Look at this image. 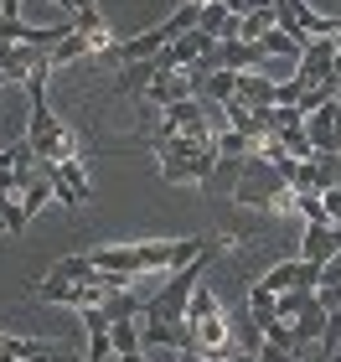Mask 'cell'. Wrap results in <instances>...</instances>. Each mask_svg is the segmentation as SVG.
Instances as JSON below:
<instances>
[{"label":"cell","mask_w":341,"mask_h":362,"mask_svg":"<svg viewBox=\"0 0 341 362\" xmlns=\"http://www.w3.org/2000/svg\"><path fill=\"white\" fill-rule=\"evenodd\" d=\"M207 243L202 238H166V243H119V249H93V269L104 274H150V269H186L191 259H202Z\"/></svg>","instance_id":"obj_1"},{"label":"cell","mask_w":341,"mask_h":362,"mask_svg":"<svg viewBox=\"0 0 341 362\" xmlns=\"http://www.w3.org/2000/svg\"><path fill=\"white\" fill-rule=\"evenodd\" d=\"M155 156H160V176L171 187H197L217 171V135L213 140H186V135H155Z\"/></svg>","instance_id":"obj_2"},{"label":"cell","mask_w":341,"mask_h":362,"mask_svg":"<svg viewBox=\"0 0 341 362\" xmlns=\"http://www.w3.org/2000/svg\"><path fill=\"white\" fill-rule=\"evenodd\" d=\"M238 207H295V192H289V181L269 166V160L249 156V166L238 171V192H233Z\"/></svg>","instance_id":"obj_3"},{"label":"cell","mask_w":341,"mask_h":362,"mask_svg":"<svg viewBox=\"0 0 341 362\" xmlns=\"http://www.w3.org/2000/svg\"><path fill=\"white\" fill-rule=\"evenodd\" d=\"M31 104V119H26V145L37 151V160H47V166H62V160H73V140L68 129H62V119L52 114V104L47 98H26Z\"/></svg>","instance_id":"obj_4"},{"label":"cell","mask_w":341,"mask_h":362,"mask_svg":"<svg viewBox=\"0 0 341 362\" xmlns=\"http://www.w3.org/2000/svg\"><path fill=\"white\" fill-rule=\"evenodd\" d=\"M93 279H99L93 259L88 254H68V259H57V269L37 285V300H47V295H57V290H73V285H93Z\"/></svg>","instance_id":"obj_5"},{"label":"cell","mask_w":341,"mask_h":362,"mask_svg":"<svg viewBox=\"0 0 341 362\" xmlns=\"http://www.w3.org/2000/svg\"><path fill=\"white\" fill-rule=\"evenodd\" d=\"M336 254H341V228L336 223H305V233H300V259L305 264L326 269Z\"/></svg>","instance_id":"obj_6"},{"label":"cell","mask_w":341,"mask_h":362,"mask_svg":"<svg viewBox=\"0 0 341 362\" xmlns=\"http://www.w3.org/2000/svg\"><path fill=\"white\" fill-rule=\"evenodd\" d=\"M336 42L341 37H316V42H305V52L295 62V73L305 78V83H326V78L336 73Z\"/></svg>","instance_id":"obj_7"},{"label":"cell","mask_w":341,"mask_h":362,"mask_svg":"<svg viewBox=\"0 0 341 362\" xmlns=\"http://www.w3.org/2000/svg\"><path fill=\"white\" fill-rule=\"evenodd\" d=\"M160 135H186V140H213V129H207V114L197 98H186V104H171L166 119H160Z\"/></svg>","instance_id":"obj_8"},{"label":"cell","mask_w":341,"mask_h":362,"mask_svg":"<svg viewBox=\"0 0 341 362\" xmlns=\"http://www.w3.org/2000/svg\"><path fill=\"white\" fill-rule=\"evenodd\" d=\"M171 47V37H166V26H150V31H140V37H129V42H119V47H109L119 62H155L160 52Z\"/></svg>","instance_id":"obj_9"},{"label":"cell","mask_w":341,"mask_h":362,"mask_svg":"<svg viewBox=\"0 0 341 362\" xmlns=\"http://www.w3.org/2000/svg\"><path fill=\"white\" fill-rule=\"evenodd\" d=\"M331 104H336V98H331ZM331 104H326V109H316L311 119H305V135H311V151H316V160H331V156H341V135H336Z\"/></svg>","instance_id":"obj_10"},{"label":"cell","mask_w":341,"mask_h":362,"mask_svg":"<svg viewBox=\"0 0 341 362\" xmlns=\"http://www.w3.org/2000/svg\"><path fill=\"white\" fill-rule=\"evenodd\" d=\"M83 52H109V37H93V31H68V37H62L52 52H47V62H52V68H68V62H78Z\"/></svg>","instance_id":"obj_11"},{"label":"cell","mask_w":341,"mask_h":362,"mask_svg":"<svg viewBox=\"0 0 341 362\" xmlns=\"http://www.w3.org/2000/svg\"><path fill=\"white\" fill-rule=\"evenodd\" d=\"M42 57H47L42 47H0V78H6V83H16V88H26V78L37 73Z\"/></svg>","instance_id":"obj_12"},{"label":"cell","mask_w":341,"mask_h":362,"mask_svg":"<svg viewBox=\"0 0 341 362\" xmlns=\"http://www.w3.org/2000/svg\"><path fill=\"white\" fill-rule=\"evenodd\" d=\"M145 98H150V104H160V109H171V104H186V98H197V83H191L186 73H160Z\"/></svg>","instance_id":"obj_13"},{"label":"cell","mask_w":341,"mask_h":362,"mask_svg":"<svg viewBox=\"0 0 341 362\" xmlns=\"http://www.w3.org/2000/svg\"><path fill=\"white\" fill-rule=\"evenodd\" d=\"M326 321H331V310L321 305V300H311L295 321H289V332H295V352H300V357H305V341H321V337H326Z\"/></svg>","instance_id":"obj_14"},{"label":"cell","mask_w":341,"mask_h":362,"mask_svg":"<svg viewBox=\"0 0 341 362\" xmlns=\"http://www.w3.org/2000/svg\"><path fill=\"white\" fill-rule=\"evenodd\" d=\"M217 57H222L227 73H258V62H264V47L233 37V42H217Z\"/></svg>","instance_id":"obj_15"},{"label":"cell","mask_w":341,"mask_h":362,"mask_svg":"<svg viewBox=\"0 0 341 362\" xmlns=\"http://www.w3.org/2000/svg\"><path fill=\"white\" fill-rule=\"evenodd\" d=\"M238 98L249 109H274L280 104V83L264 78V73H238Z\"/></svg>","instance_id":"obj_16"},{"label":"cell","mask_w":341,"mask_h":362,"mask_svg":"<svg viewBox=\"0 0 341 362\" xmlns=\"http://www.w3.org/2000/svg\"><path fill=\"white\" fill-rule=\"evenodd\" d=\"M83 326H88V362H104V357L114 352V341H109L114 321L104 316V305H88V310H83Z\"/></svg>","instance_id":"obj_17"},{"label":"cell","mask_w":341,"mask_h":362,"mask_svg":"<svg viewBox=\"0 0 341 362\" xmlns=\"http://www.w3.org/2000/svg\"><path fill=\"white\" fill-rule=\"evenodd\" d=\"M155 78H160V68H155V62H124V73L114 78V88H119V93H129V98H135V93L145 98Z\"/></svg>","instance_id":"obj_18"},{"label":"cell","mask_w":341,"mask_h":362,"mask_svg":"<svg viewBox=\"0 0 341 362\" xmlns=\"http://www.w3.org/2000/svg\"><path fill=\"white\" fill-rule=\"evenodd\" d=\"M249 321H253V332H269V326L280 321V295H269L264 285H253L249 290Z\"/></svg>","instance_id":"obj_19"},{"label":"cell","mask_w":341,"mask_h":362,"mask_svg":"<svg viewBox=\"0 0 341 362\" xmlns=\"http://www.w3.org/2000/svg\"><path fill=\"white\" fill-rule=\"evenodd\" d=\"M202 31L213 42H233L238 37V16H227L222 6H202Z\"/></svg>","instance_id":"obj_20"},{"label":"cell","mask_w":341,"mask_h":362,"mask_svg":"<svg viewBox=\"0 0 341 362\" xmlns=\"http://www.w3.org/2000/svg\"><path fill=\"white\" fill-rule=\"evenodd\" d=\"M140 310H145V300H140V295H129V290H114L104 300V316L109 321H140Z\"/></svg>","instance_id":"obj_21"},{"label":"cell","mask_w":341,"mask_h":362,"mask_svg":"<svg viewBox=\"0 0 341 362\" xmlns=\"http://www.w3.org/2000/svg\"><path fill=\"white\" fill-rule=\"evenodd\" d=\"M258 47H264V57H295V62H300V52H305V42H295L285 26L264 31V42H258Z\"/></svg>","instance_id":"obj_22"},{"label":"cell","mask_w":341,"mask_h":362,"mask_svg":"<svg viewBox=\"0 0 341 362\" xmlns=\"http://www.w3.org/2000/svg\"><path fill=\"white\" fill-rule=\"evenodd\" d=\"M16 357H21V362H78L73 352H62V347H47V341H31V337H21Z\"/></svg>","instance_id":"obj_23"},{"label":"cell","mask_w":341,"mask_h":362,"mask_svg":"<svg viewBox=\"0 0 341 362\" xmlns=\"http://www.w3.org/2000/svg\"><path fill=\"white\" fill-rule=\"evenodd\" d=\"M207 98H213V104L222 109V104H233L238 98V73H227V68H217L213 78H207V88H202Z\"/></svg>","instance_id":"obj_24"},{"label":"cell","mask_w":341,"mask_h":362,"mask_svg":"<svg viewBox=\"0 0 341 362\" xmlns=\"http://www.w3.org/2000/svg\"><path fill=\"white\" fill-rule=\"evenodd\" d=\"M253 151H258V145L249 135H238V129H222V135H217V156L222 160H249Z\"/></svg>","instance_id":"obj_25"},{"label":"cell","mask_w":341,"mask_h":362,"mask_svg":"<svg viewBox=\"0 0 341 362\" xmlns=\"http://www.w3.org/2000/svg\"><path fill=\"white\" fill-rule=\"evenodd\" d=\"M109 341H114V357H129V352H140V321H114Z\"/></svg>","instance_id":"obj_26"},{"label":"cell","mask_w":341,"mask_h":362,"mask_svg":"<svg viewBox=\"0 0 341 362\" xmlns=\"http://www.w3.org/2000/svg\"><path fill=\"white\" fill-rule=\"evenodd\" d=\"M47 202H52V181H47V176H37V181H31V187H26V197H21L26 218H31V212H42Z\"/></svg>","instance_id":"obj_27"},{"label":"cell","mask_w":341,"mask_h":362,"mask_svg":"<svg viewBox=\"0 0 341 362\" xmlns=\"http://www.w3.org/2000/svg\"><path fill=\"white\" fill-rule=\"evenodd\" d=\"M295 212L305 223H331L326 218V202H321V192H305V197H295Z\"/></svg>","instance_id":"obj_28"},{"label":"cell","mask_w":341,"mask_h":362,"mask_svg":"<svg viewBox=\"0 0 341 362\" xmlns=\"http://www.w3.org/2000/svg\"><path fill=\"white\" fill-rule=\"evenodd\" d=\"M26 207L21 202H6V207H0V228H6V233H26Z\"/></svg>","instance_id":"obj_29"},{"label":"cell","mask_w":341,"mask_h":362,"mask_svg":"<svg viewBox=\"0 0 341 362\" xmlns=\"http://www.w3.org/2000/svg\"><path fill=\"white\" fill-rule=\"evenodd\" d=\"M321 347H326L331 357L341 352V310H331V321H326V337H321Z\"/></svg>","instance_id":"obj_30"},{"label":"cell","mask_w":341,"mask_h":362,"mask_svg":"<svg viewBox=\"0 0 341 362\" xmlns=\"http://www.w3.org/2000/svg\"><path fill=\"white\" fill-rule=\"evenodd\" d=\"M321 202H326V218L341 223V187H326V192H321Z\"/></svg>","instance_id":"obj_31"},{"label":"cell","mask_w":341,"mask_h":362,"mask_svg":"<svg viewBox=\"0 0 341 362\" xmlns=\"http://www.w3.org/2000/svg\"><path fill=\"white\" fill-rule=\"evenodd\" d=\"M316 300L326 305V310H341V285H321V290H316Z\"/></svg>","instance_id":"obj_32"},{"label":"cell","mask_w":341,"mask_h":362,"mask_svg":"<svg viewBox=\"0 0 341 362\" xmlns=\"http://www.w3.org/2000/svg\"><path fill=\"white\" fill-rule=\"evenodd\" d=\"M253 357H258V362H295V357H289L285 347H274V341H264V347H258Z\"/></svg>","instance_id":"obj_33"},{"label":"cell","mask_w":341,"mask_h":362,"mask_svg":"<svg viewBox=\"0 0 341 362\" xmlns=\"http://www.w3.org/2000/svg\"><path fill=\"white\" fill-rule=\"evenodd\" d=\"M217 6H222L227 16H238V21H243V16H249V11H253V0H217Z\"/></svg>","instance_id":"obj_34"},{"label":"cell","mask_w":341,"mask_h":362,"mask_svg":"<svg viewBox=\"0 0 341 362\" xmlns=\"http://www.w3.org/2000/svg\"><path fill=\"white\" fill-rule=\"evenodd\" d=\"M0 16H21V0H0Z\"/></svg>","instance_id":"obj_35"},{"label":"cell","mask_w":341,"mask_h":362,"mask_svg":"<svg viewBox=\"0 0 341 362\" xmlns=\"http://www.w3.org/2000/svg\"><path fill=\"white\" fill-rule=\"evenodd\" d=\"M78 11H99V0H73V16Z\"/></svg>","instance_id":"obj_36"},{"label":"cell","mask_w":341,"mask_h":362,"mask_svg":"<svg viewBox=\"0 0 341 362\" xmlns=\"http://www.w3.org/2000/svg\"><path fill=\"white\" fill-rule=\"evenodd\" d=\"M331 119H336V135H341V98H336V104H331Z\"/></svg>","instance_id":"obj_37"},{"label":"cell","mask_w":341,"mask_h":362,"mask_svg":"<svg viewBox=\"0 0 341 362\" xmlns=\"http://www.w3.org/2000/svg\"><path fill=\"white\" fill-rule=\"evenodd\" d=\"M181 362H213V357H202V352H181Z\"/></svg>","instance_id":"obj_38"},{"label":"cell","mask_w":341,"mask_h":362,"mask_svg":"<svg viewBox=\"0 0 341 362\" xmlns=\"http://www.w3.org/2000/svg\"><path fill=\"white\" fill-rule=\"evenodd\" d=\"M331 78H336V83H341V42H336V73H331Z\"/></svg>","instance_id":"obj_39"},{"label":"cell","mask_w":341,"mask_h":362,"mask_svg":"<svg viewBox=\"0 0 341 362\" xmlns=\"http://www.w3.org/2000/svg\"><path fill=\"white\" fill-rule=\"evenodd\" d=\"M233 362H258V357L253 352H233Z\"/></svg>","instance_id":"obj_40"},{"label":"cell","mask_w":341,"mask_h":362,"mask_svg":"<svg viewBox=\"0 0 341 362\" xmlns=\"http://www.w3.org/2000/svg\"><path fill=\"white\" fill-rule=\"evenodd\" d=\"M119 362H145V352H129V357H119Z\"/></svg>","instance_id":"obj_41"},{"label":"cell","mask_w":341,"mask_h":362,"mask_svg":"<svg viewBox=\"0 0 341 362\" xmlns=\"http://www.w3.org/2000/svg\"><path fill=\"white\" fill-rule=\"evenodd\" d=\"M191 6H217V0H191Z\"/></svg>","instance_id":"obj_42"},{"label":"cell","mask_w":341,"mask_h":362,"mask_svg":"<svg viewBox=\"0 0 341 362\" xmlns=\"http://www.w3.org/2000/svg\"><path fill=\"white\" fill-rule=\"evenodd\" d=\"M6 202H11V197H6V192H0V207H6Z\"/></svg>","instance_id":"obj_43"},{"label":"cell","mask_w":341,"mask_h":362,"mask_svg":"<svg viewBox=\"0 0 341 362\" xmlns=\"http://www.w3.org/2000/svg\"><path fill=\"white\" fill-rule=\"evenodd\" d=\"M6 88H11V83H6V78H0V93H6Z\"/></svg>","instance_id":"obj_44"},{"label":"cell","mask_w":341,"mask_h":362,"mask_svg":"<svg viewBox=\"0 0 341 362\" xmlns=\"http://www.w3.org/2000/svg\"><path fill=\"white\" fill-rule=\"evenodd\" d=\"M295 362H311V357H295Z\"/></svg>","instance_id":"obj_45"}]
</instances>
